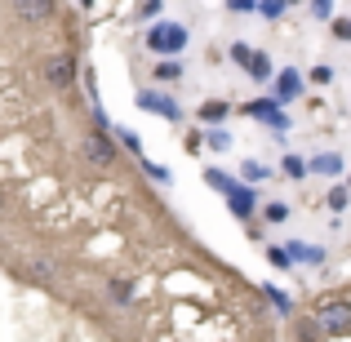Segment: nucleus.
Returning a JSON list of instances; mask_svg holds the SVG:
<instances>
[{"label": "nucleus", "mask_w": 351, "mask_h": 342, "mask_svg": "<svg viewBox=\"0 0 351 342\" xmlns=\"http://www.w3.org/2000/svg\"><path fill=\"white\" fill-rule=\"evenodd\" d=\"M0 209H5V191H0Z\"/></svg>", "instance_id": "31"}, {"label": "nucleus", "mask_w": 351, "mask_h": 342, "mask_svg": "<svg viewBox=\"0 0 351 342\" xmlns=\"http://www.w3.org/2000/svg\"><path fill=\"white\" fill-rule=\"evenodd\" d=\"M311 325L325 329V334H351V302H343V298H325L316 311H311Z\"/></svg>", "instance_id": "1"}, {"label": "nucleus", "mask_w": 351, "mask_h": 342, "mask_svg": "<svg viewBox=\"0 0 351 342\" xmlns=\"http://www.w3.org/2000/svg\"><path fill=\"white\" fill-rule=\"evenodd\" d=\"M147 45H152L156 53H178L182 45H187V27L160 23V27H152V32H147Z\"/></svg>", "instance_id": "2"}, {"label": "nucleus", "mask_w": 351, "mask_h": 342, "mask_svg": "<svg viewBox=\"0 0 351 342\" xmlns=\"http://www.w3.org/2000/svg\"><path fill=\"white\" fill-rule=\"evenodd\" d=\"M334 36H338V40H351V18H338V23H334Z\"/></svg>", "instance_id": "23"}, {"label": "nucleus", "mask_w": 351, "mask_h": 342, "mask_svg": "<svg viewBox=\"0 0 351 342\" xmlns=\"http://www.w3.org/2000/svg\"><path fill=\"white\" fill-rule=\"evenodd\" d=\"M227 9L232 14H249V9H258V0H227Z\"/></svg>", "instance_id": "22"}, {"label": "nucleus", "mask_w": 351, "mask_h": 342, "mask_svg": "<svg viewBox=\"0 0 351 342\" xmlns=\"http://www.w3.org/2000/svg\"><path fill=\"white\" fill-rule=\"evenodd\" d=\"M298 89H302V76L293 67H285L280 76H276V103H289V98H298Z\"/></svg>", "instance_id": "8"}, {"label": "nucleus", "mask_w": 351, "mask_h": 342, "mask_svg": "<svg viewBox=\"0 0 351 342\" xmlns=\"http://www.w3.org/2000/svg\"><path fill=\"white\" fill-rule=\"evenodd\" d=\"M156 80H182V67L178 62H160V67H156Z\"/></svg>", "instance_id": "20"}, {"label": "nucleus", "mask_w": 351, "mask_h": 342, "mask_svg": "<svg viewBox=\"0 0 351 342\" xmlns=\"http://www.w3.org/2000/svg\"><path fill=\"white\" fill-rule=\"evenodd\" d=\"M267 262H271V267H280V271H285V267H289L293 258H289V249H280V245H276V249H267Z\"/></svg>", "instance_id": "17"}, {"label": "nucleus", "mask_w": 351, "mask_h": 342, "mask_svg": "<svg viewBox=\"0 0 351 342\" xmlns=\"http://www.w3.org/2000/svg\"><path fill=\"white\" fill-rule=\"evenodd\" d=\"M120 147H129V151H143V143H138V134H129V129H120Z\"/></svg>", "instance_id": "21"}, {"label": "nucleus", "mask_w": 351, "mask_h": 342, "mask_svg": "<svg viewBox=\"0 0 351 342\" xmlns=\"http://www.w3.org/2000/svg\"><path fill=\"white\" fill-rule=\"evenodd\" d=\"M232 58L240 62V67H245V62H249V45H232Z\"/></svg>", "instance_id": "26"}, {"label": "nucleus", "mask_w": 351, "mask_h": 342, "mask_svg": "<svg viewBox=\"0 0 351 342\" xmlns=\"http://www.w3.org/2000/svg\"><path fill=\"white\" fill-rule=\"evenodd\" d=\"M293 342H316V334H307V329H302V334H298V338H293Z\"/></svg>", "instance_id": "30"}, {"label": "nucleus", "mask_w": 351, "mask_h": 342, "mask_svg": "<svg viewBox=\"0 0 351 342\" xmlns=\"http://www.w3.org/2000/svg\"><path fill=\"white\" fill-rule=\"evenodd\" d=\"M311 5H316V14H320V18H329V0H311Z\"/></svg>", "instance_id": "29"}, {"label": "nucleus", "mask_w": 351, "mask_h": 342, "mask_svg": "<svg viewBox=\"0 0 351 342\" xmlns=\"http://www.w3.org/2000/svg\"><path fill=\"white\" fill-rule=\"evenodd\" d=\"M311 169H316V173H338V169H343V160H338V156H320Z\"/></svg>", "instance_id": "19"}, {"label": "nucleus", "mask_w": 351, "mask_h": 342, "mask_svg": "<svg viewBox=\"0 0 351 342\" xmlns=\"http://www.w3.org/2000/svg\"><path fill=\"white\" fill-rule=\"evenodd\" d=\"M80 151H85L89 164H98V169H107V164H116V143L107 134H89L85 143H80Z\"/></svg>", "instance_id": "3"}, {"label": "nucleus", "mask_w": 351, "mask_h": 342, "mask_svg": "<svg viewBox=\"0 0 351 342\" xmlns=\"http://www.w3.org/2000/svg\"><path fill=\"white\" fill-rule=\"evenodd\" d=\"M285 169H289V173H293V178H298V173H302V169H307V164H302V160H298V156H289V160H285Z\"/></svg>", "instance_id": "27"}, {"label": "nucleus", "mask_w": 351, "mask_h": 342, "mask_svg": "<svg viewBox=\"0 0 351 342\" xmlns=\"http://www.w3.org/2000/svg\"><path fill=\"white\" fill-rule=\"evenodd\" d=\"M227 205H232L236 218H249V214H254V205H258L254 187H232V191H227Z\"/></svg>", "instance_id": "7"}, {"label": "nucleus", "mask_w": 351, "mask_h": 342, "mask_svg": "<svg viewBox=\"0 0 351 342\" xmlns=\"http://www.w3.org/2000/svg\"><path fill=\"white\" fill-rule=\"evenodd\" d=\"M298 254L302 262H320V258H325V249H311V245H289V258Z\"/></svg>", "instance_id": "14"}, {"label": "nucleus", "mask_w": 351, "mask_h": 342, "mask_svg": "<svg viewBox=\"0 0 351 342\" xmlns=\"http://www.w3.org/2000/svg\"><path fill=\"white\" fill-rule=\"evenodd\" d=\"M138 107H152V112H160L165 120H182L178 103H173V98H165V94H152V89H147V94H138Z\"/></svg>", "instance_id": "6"}, {"label": "nucleus", "mask_w": 351, "mask_h": 342, "mask_svg": "<svg viewBox=\"0 0 351 342\" xmlns=\"http://www.w3.org/2000/svg\"><path fill=\"white\" fill-rule=\"evenodd\" d=\"M205 178H209V187H218V191H223V196H227V191H232V187H236V182H232V178H227V173H223V169H205Z\"/></svg>", "instance_id": "13"}, {"label": "nucleus", "mask_w": 351, "mask_h": 342, "mask_svg": "<svg viewBox=\"0 0 351 342\" xmlns=\"http://www.w3.org/2000/svg\"><path fill=\"white\" fill-rule=\"evenodd\" d=\"M134 298V284L129 280H112V302H129Z\"/></svg>", "instance_id": "18"}, {"label": "nucleus", "mask_w": 351, "mask_h": 342, "mask_svg": "<svg viewBox=\"0 0 351 342\" xmlns=\"http://www.w3.org/2000/svg\"><path fill=\"white\" fill-rule=\"evenodd\" d=\"M245 67H249V76H254V80H271V62H267L263 53H249Z\"/></svg>", "instance_id": "11"}, {"label": "nucleus", "mask_w": 351, "mask_h": 342, "mask_svg": "<svg viewBox=\"0 0 351 342\" xmlns=\"http://www.w3.org/2000/svg\"><path fill=\"white\" fill-rule=\"evenodd\" d=\"M263 218L267 223H285V218H289V205H285V200H271V205L263 209Z\"/></svg>", "instance_id": "12"}, {"label": "nucleus", "mask_w": 351, "mask_h": 342, "mask_svg": "<svg viewBox=\"0 0 351 342\" xmlns=\"http://www.w3.org/2000/svg\"><path fill=\"white\" fill-rule=\"evenodd\" d=\"M329 205L343 209V205H347V187H334V191H329Z\"/></svg>", "instance_id": "24"}, {"label": "nucleus", "mask_w": 351, "mask_h": 342, "mask_svg": "<svg viewBox=\"0 0 351 342\" xmlns=\"http://www.w3.org/2000/svg\"><path fill=\"white\" fill-rule=\"evenodd\" d=\"M245 116H258V120H267V125H276V129H285V125H289V116L280 112V103H276V98H263V103H249V107H245Z\"/></svg>", "instance_id": "5"}, {"label": "nucleus", "mask_w": 351, "mask_h": 342, "mask_svg": "<svg viewBox=\"0 0 351 342\" xmlns=\"http://www.w3.org/2000/svg\"><path fill=\"white\" fill-rule=\"evenodd\" d=\"M200 120H205V125H223V120H227V103H218V98L205 103V107H200Z\"/></svg>", "instance_id": "10"}, {"label": "nucleus", "mask_w": 351, "mask_h": 342, "mask_svg": "<svg viewBox=\"0 0 351 342\" xmlns=\"http://www.w3.org/2000/svg\"><path fill=\"white\" fill-rule=\"evenodd\" d=\"M285 5H289V0H258V14H263V18H280Z\"/></svg>", "instance_id": "15"}, {"label": "nucleus", "mask_w": 351, "mask_h": 342, "mask_svg": "<svg viewBox=\"0 0 351 342\" xmlns=\"http://www.w3.org/2000/svg\"><path fill=\"white\" fill-rule=\"evenodd\" d=\"M138 14H143V18H156V14H160V0H143V9H138Z\"/></svg>", "instance_id": "25"}, {"label": "nucleus", "mask_w": 351, "mask_h": 342, "mask_svg": "<svg viewBox=\"0 0 351 342\" xmlns=\"http://www.w3.org/2000/svg\"><path fill=\"white\" fill-rule=\"evenodd\" d=\"M329 76H334L329 67H316V71H311V80H316V85H329Z\"/></svg>", "instance_id": "28"}, {"label": "nucleus", "mask_w": 351, "mask_h": 342, "mask_svg": "<svg viewBox=\"0 0 351 342\" xmlns=\"http://www.w3.org/2000/svg\"><path fill=\"white\" fill-rule=\"evenodd\" d=\"M23 18H49L53 14V0H14Z\"/></svg>", "instance_id": "9"}, {"label": "nucleus", "mask_w": 351, "mask_h": 342, "mask_svg": "<svg viewBox=\"0 0 351 342\" xmlns=\"http://www.w3.org/2000/svg\"><path fill=\"white\" fill-rule=\"evenodd\" d=\"M45 80H49L53 89H67L71 80H76V62H71L67 53H53V58L45 62Z\"/></svg>", "instance_id": "4"}, {"label": "nucleus", "mask_w": 351, "mask_h": 342, "mask_svg": "<svg viewBox=\"0 0 351 342\" xmlns=\"http://www.w3.org/2000/svg\"><path fill=\"white\" fill-rule=\"evenodd\" d=\"M267 298H271V307H280V311H293V302H289V293H280V289H276V284H267Z\"/></svg>", "instance_id": "16"}]
</instances>
